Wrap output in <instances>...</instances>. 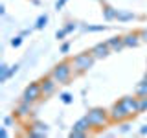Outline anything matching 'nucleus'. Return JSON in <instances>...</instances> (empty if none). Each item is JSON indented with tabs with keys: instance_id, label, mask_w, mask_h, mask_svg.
<instances>
[{
	"instance_id": "nucleus-1",
	"label": "nucleus",
	"mask_w": 147,
	"mask_h": 138,
	"mask_svg": "<svg viewBox=\"0 0 147 138\" xmlns=\"http://www.w3.org/2000/svg\"><path fill=\"white\" fill-rule=\"evenodd\" d=\"M74 74H76V70H74V66H72V61H70V59H64V61L57 63L52 68L50 76H52L59 85H66V83L72 79Z\"/></svg>"
},
{
	"instance_id": "nucleus-2",
	"label": "nucleus",
	"mask_w": 147,
	"mask_h": 138,
	"mask_svg": "<svg viewBox=\"0 0 147 138\" xmlns=\"http://www.w3.org/2000/svg\"><path fill=\"white\" fill-rule=\"evenodd\" d=\"M86 116H88L90 123H92V129H103L105 125L110 123L109 109H103V107H92V109H88Z\"/></svg>"
},
{
	"instance_id": "nucleus-3",
	"label": "nucleus",
	"mask_w": 147,
	"mask_h": 138,
	"mask_svg": "<svg viewBox=\"0 0 147 138\" xmlns=\"http://www.w3.org/2000/svg\"><path fill=\"white\" fill-rule=\"evenodd\" d=\"M70 61H72V66H74V70H76V74H85L94 66L96 57L92 55V52H81L74 59H70Z\"/></svg>"
},
{
	"instance_id": "nucleus-4",
	"label": "nucleus",
	"mask_w": 147,
	"mask_h": 138,
	"mask_svg": "<svg viewBox=\"0 0 147 138\" xmlns=\"http://www.w3.org/2000/svg\"><path fill=\"white\" fill-rule=\"evenodd\" d=\"M44 96H42V89H40V81H31L22 92V99L28 101V103H37Z\"/></svg>"
},
{
	"instance_id": "nucleus-5",
	"label": "nucleus",
	"mask_w": 147,
	"mask_h": 138,
	"mask_svg": "<svg viewBox=\"0 0 147 138\" xmlns=\"http://www.w3.org/2000/svg\"><path fill=\"white\" fill-rule=\"evenodd\" d=\"M46 135H48V123L40 122V120H33L26 133V136H31V138H44Z\"/></svg>"
},
{
	"instance_id": "nucleus-6",
	"label": "nucleus",
	"mask_w": 147,
	"mask_h": 138,
	"mask_svg": "<svg viewBox=\"0 0 147 138\" xmlns=\"http://www.w3.org/2000/svg\"><path fill=\"white\" fill-rule=\"evenodd\" d=\"M119 105H121L123 109L127 110L129 116H136V114H140V110H138V96H123V98H119Z\"/></svg>"
},
{
	"instance_id": "nucleus-7",
	"label": "nucleus",
	"mask_w": 147,
	"mask_h": 138,
	"mask_svg": "<svg viewBox=\"0 0 147 138\" xmlns=\"http://www.w3.org/2000/svg\"><path fill=\"white\" fill-rule=\"evenodd\" d=\"M109 116H110V122L112 123H121V122H125V120L131 118L127 114V110L119 105V101H116V103L109 109Z\"/></svg>"
},
{
	"instance_id": "nucleus-8",
	"label": "nucleus",
	"mask_w": 147,
	"mask_h": 138,
	"mask_svg": "<svg viewBox=\"0 0 147 138\" xmlns=\"http://www.w3.org/2000/svg\"><path fill=\"white\" fill-rule=\"evenodd\" d=\"M57 85H59V83L55 81L52 76H44L42 79H40V89H42V96H44V98L53 96L55 90H57Z\"/></svg>"
},
{
	"instance_id": "nucleus-9",
	"label": "nucleus",
	"mask_w": 147,
	"mask_h": 138,
	"mask_svg": "<svg viewBox=\"0 0 147 138\" xmlns=\"http://www.w3.org/2000/svg\"><path fill=\"white\" fill-rule=\"evenodd\" d=\"M90 52H92V55H94L96 59H105V57H109V55L112 53V50L109 48L107 41H105V43H98V44H94Z\"/></svg>"
},
{
	"instance_id": "nucleus-10",
	"label": "nucleus",
	"mask_w": 147,
	"mask_h": 138,
	"mask_svg": "<svg viewBox=\"0 0 147 138\" xmlns=\"http://www.w3.org/2000/svg\"><path fill=\"white\" fill-rule=\"evenodd\" d=\"M123 43H125V48H138L142 43L140 31H129V33L123 35Z\"/></svg>"
},
{
	"instance_id": "nucleus-11",
	"label": "nucleus",
	"mask_w": 147,
	"mask_h": 138,
	"mask_svg": "<svg viewBox=\"0 0 147 138\" xmlns=\"http://www.w3.org/2000/svg\"><path fill=\"white\" fill-rule=\"evenodd\" d=\"M31 105H33V103H28V101L20 99V103H18L17 109H15V118H18V120L30 118V114H31Z\"/></svg>"
},
{
	"instance_id": "nucleus-12",
	"label": "nucleus",
	"mask_w": 147,
	"mask_h": 138,
	"mask_svg": "<svg viewBox=\"0 0 147 138\" xmlns=\"http://www.w3.org/2000/svg\"><path fill=\"white\" fill-rule=\"evenodd\" d=\"M107 44H109V48L112 50V53L121 52V50L125 48V43H123V35H114V37H110V39H107Z\"/></svg>"
},
{
	"instance_id": "nucleus-13",
	"label": "nucleus",
	"mask_w": 147,
	"mask_h": 138,
	"mask_svg": "<svg viewBox=\"0 0 147 138\" xmlns=\"http://www.w3.org/2000/svg\"><path fill=\"white\" fill-rule=\"evenodd\" d=\"M74 129H79V131H85V133H90V129H92V123H90V120H88V116H83V118H79L76 123H74Z\"/></svg>"
},
{
	"instance_id": "nucleus-14",
	"label": "nucleus",
	"mask_w": 147,
	"mask_h": 138,
	"mask_svg": "<svg viewBox=\"0 0 147 138\" xmlns=\"http://www.w3.org/2000/svg\"><path fill=\"white\" fill-rule=\"evenodd\" d=\"M101 13H103L105 20H116V17H118V9H114L112 6H109V4H103Z\"/></svg>"
},
{
	"instance_id": "nucleus-15",
	"label": "nucleus",
	"mask_w": 147,
	"mask_h": 138,
	"mask_svg": "<svg viewBox=\"0 0 147 138\" xmlns=\"http://www.w3.org/2000/svg\"><path fill=\"white\" fill-rule=\"evenodd\" d=\"M136 15L132 11H125V9H118V17H116V20L119 22H131V20H134Z\"/></svg>"
},
{
	"instance_id": "nucleus-16",
	"label": "nucleus",
	"mask_w": 147,
	"mask_h": 138,
	"mask_svg": "<svg viewBox=\"0 0 147 138\" xmlns=\"http://www.w3.org/2000/svg\"><path fill=\"white\" fill-rule=\"evenodd\" d=\"M81 30L83 31H88V33H98V31H105V30H107V26H105V24H99V26L86 24V26H81Z\"/></svg>"
},
{
	"instance_id": "nucleus-17",
	"label": "nucleus",
	"mask_w": 147,
	"mask_h": 138,
	"mask_svg": "<svg viewBox=\"0 0 147 138\" xmlns=\"http://www.w3.org/2000/svg\"><path fill=\"white\" fill-rule=\"evenodd\" d=\"M134 94H136V96H147V81H145V79H142V81L136 85Z\"/></svg>"
},
{
	"instance_id": "nucleus-18",
	"label": "nucleus",
	"mask_w": 147,
	"mask_h": 138,
	"mask_svg": "<svg viewBox=\"0 0 147 138\" xmlns=\"http://www.w3.org/2000/svg\"><path fill=\"white\" fill-rule=\"evenodd\" d=\"M9 79V66L6 63L0 64V83H6Z\"/></svg>"
},
{
	"instance_id": "nucleus-19",
	"label": "nucleus",
	"mask_w": 147,
	"mask_h": 138,
	"mask_svg": "<svg viewBox=\"0 0 147 138\" xmlns=\"http://www.w3.org/2000/svg\"><path fill=\"white\" fill-rule=\"evenodd\" d=\"M46 24H48V15L44 13V15H40V17L35 20V30H44Z\"/></svg>"
},
{
	"instance_id": "nucleus-20",
	"label": "nucleus",
	"mask_w": 147,
	"mask_h": 138,
	"mask_svg": "<svg viewBox=\"0 0 147 138\" xmlns=\"http://www.w3.org/2000/svg\"><path fill=\"white\" fill-rule=\"evenodd\" d=\"M118 125H119V133H121V135H129V133L132 131V123L127 122V120L121 122V123H118Z\"/></svg>"
},
{
	"instance_id": "nucleus-21",
	"label": "nucleus",
	"mask_w": 147,
	"mask_h": 138,
	"mask_svg": "<svg viewBox=\"0 0 147 138\" xmlns=\"http://www.w3.org/2000/svg\"><path fill=\"white\" fill-rule=\"evenodd\" d=\"M138 110L142 112H147V96H138Z\"/></svg>"
},
{
	"instance_id": "nucleus-22",
	"label": "nucleus",
	"mask_w": 147,
	"mask_h": 138,
	"mask_svg": "<svg viewBox=\"0 0 147 138\" xmlns=\"http://www.w3.org/2000/svg\"><path fill=\"white\" fill-rule=\"evenodd\" d=\"M59 99H61L64 105H70V103H74V96L70 94V92H61V94H59Z\"/></svg>"
},
{
	"instance_id": "nucleus-23",
	"label": "nucleus",
	"mask_w": 147,
	"mask_h": 138,
	"mask_svg": "<svg viewBox=\"0 0 147 138\" xmlns=\"http://www.w3.org/2000/svg\"><path fill=\"white\" fill-rule=\"evenodd\" d=\"M85 136H88V133L79 131V129H74V127H72V131H70V138H85Z\"/></svg>"
},
{
	"instance_id": "nucleus-24",
	"label": "nucleus",
	"mask_w": 147,
	"mask_h": 138,
	"mask_svg": "<svg viewBox=\"0 0 147 138\" xmlns=\"http://www.w3.org/2000/svg\"><path fill=\"white\" fill-rule=\"evenodd\" d=\"M22 41H24V37H22V35H17V37H13V39L9 41V44H11L13 48H18V46L22 44Z\"/></svg>"
},
{
	"instance_id": "nucleus-25",
	"label": "nucleus",
	"mask_w": 147,
	"mask_h": 138,
	"mask_svg": "<svg viewBox=\"0 0 147 138\" xmlns=\"http://www.w3.org/2000/svg\"><path fill=\"white\" fill-rule=\"evenodd\" d=\"M77 28H79V24H77V22H66V26H64V30L68 31V35H70V33H74V31L77 30Z\"/></svg>"
},
{
	"instance_id": "nucleus-26",
	"label": "nucleus",
	"mask_w": 147,
	"mask_h": 138,
	"mask_svg": "<svg viewBox=\"0 0 147 138\" xmlns=\"http://www.w3.org/2000/svg\"><path fill=\"white\" fill-rule=\"evenodd\" d=\"M66 35H68V31L64 30V28H61V30H57V31H55V39H57V41H63Z\"/></svg>"
},
{
	"instance_id": "nucleus-27",
	"label": "nucleus",
	"mask_w": 147,
	"mask_h": 138,
	"mask_svg": "<svg viewBox=\"0 0 147 138\" xmlns=\"http://www.w3.org/2000/svg\"><path fill=\"white\" fill-rule=\"evenodd\" d=\"M70 48H72V44H70V43L66 41V43H63V44H61V48H59V52H61V53H68V52H70Z\"/></svg>"
},
{
	"instance_id": "nucleus-28",
	"label": "nucleus",
	"mask_w": 147,
	"mask_h": 138,
	"mask_svg": "<svg viewBox=\"0 0 147 138\" xmlns=\"http://www.w3.org/2000/svg\"><path fill=\"white\" fill-rule=\"evenodd\" d=\"M66 2H68V0H57V2H55V9H57V11H61V9L66 6Z\"/></svg>"
},
{
	"instance_id": "nucleus-29",
	"label": "nucleus",
	"mask_w": 147,
	"mask_h": 138,
	"mask_svg": "<svg viewBox=\"0 0 147 138\" xmlns=\"http://www.w3.org/2000/svg\"><path fill=\"white\" fill-rule=\"evenodd\" d=\"M17 72H18V64H13V66H9V77H13Z\"/></svg>"
},
{
	"instance_id": "nucleus-30",
	"label": "nucleus",
	"mask_w": 147,
	"mask_h": 138,
	"mask_svg": "<svg viewBox=\"0 0 147 138\" xmlns=\"http://www.w3.org/2000/svg\"><path fill=\"white\" fill-rule=\"evenodd\" d=\"M4 125H6V127H11L13 125V118L11 116H6V118H4Z\"/></svg>"
},
{
	"instance_id": "nucleus-31",
	"label": "nucleus",
	"mask_w": 147,
	"mask_h": 138,
	"mask_svg": "<svg viewBox=\"0 0 147 138\" xmlns=\"http://www.w3.org/2000/svg\"><path fill=\"white\" fill-rule=\"evenodd\" d=\"M140 37H142V43H147V30H142Z\"/></svg>"
},
{
	"instance_id": "nucleus-32",
	"label": "nucleus",
	"mask_w": 147,
	"mask_h": 138,
	"mask_svg": "<svg viewBox=\"0 0 147 138\" xmlns=\"http://www.w3.org/2000/svg\"><path fill=\"white\" fill-rule=\"evenodd\" d=\"M30 33H31V28H26V30H22V31H20V35H22V37H28Z\"/></svg>"
},
{
	"instance_id": "nucleus-33",
	"label": "nucleus",
	"mask_w": 147,
	"mask_h": 138,
	"mask_svg": "<svg viewBox=\"0 0 147 138\" xmlns=\"http://www.w3.org/2000/svg\"><path fill=\"white\" fill-rule=\"evenodd\" d=\"M138 133H140L142 136H145V135H147V125H142V127H140V131H138Z\"/></svg>"
},
{
	"instance_id": "nucleus-34",
	"label": "nucleus",
	"mask_w": 147,
	"mask_h": 138,
	"mask_svg": "<svg viewBox=\"0 0 147 138\" xmlns=\"http://www.w3.org/2000/svg\"><path fill=\"white\" fill-rule=\"evenodd\" d=\"M0 136H2V138H6V136H7V131H6V127H2V129H0Z\"/></svg>"
},
{
	"instance_id": "nucleus-35",
	"label": "nucleus",
	"mask_w": 147,
	"mask_h": 138,
	"mask_svg": "<svg viewBox=\"0 0 147 138\" xmlns=\"http://www.w3.org/2000/svg\"><path fill=\"white\" fill-rule=\"evenodd\" d=\"M0 15H6V6H4V4L0 6Z\"/></svg>"
},
{
	"instance_id": "nucleus-36",
	"label": "nucleus",
	"mask_w": 147,
	"mask_h": 138,
	"mask_svg": "<svg viewBox=\"0 0 147 138\" xmlns=\"http://www.w3.org/2000/svg\"><path fill=\"white\" fill-rule=\"evenodd\" d=\"M31 2H33L35 6H39V4H40V0H31Z\"/></svg>"
},
{
	"instance_id": "nucleus-37",
	"label": "nucleus",
	"mask_w": 147,
	"mask_h": 138,
	"mask_svg": "<svg viewBox=\"0 0 147 138\" xmlns=\"http://www.w3.org/2000/svg\"><path fill=\"white\" fill-rule=\"evenodd\" d=\"M144 79H145V81H147V72H145V74H144Z\"/></svg>"
},
{
	"instance_id": "nucleus-38",
	"label": "nucleus",
	"mask_w": 147,
	"mask_h": 138,
	"mask_svg": "<svg viewBox=\"0 0 147 138\" xmlns=\"http://www.w3.org/2000/svg\"><path fill=\"white\" fill-rule=\"evenodd\" d=\"M99 2H103V0H99Z\"/></svg>"
}]
</instances>
